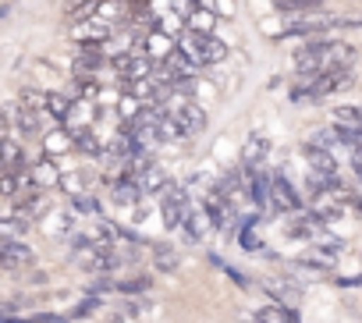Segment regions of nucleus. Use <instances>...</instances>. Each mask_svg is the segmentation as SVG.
Here are the masks:
<instances>
[{
  "label": "nucleus",
  "mask_w": 362,
  "mask_h": 323,
  "mask_svg": "<svg viewBox=\"0 0 362 323\" xmlns=\"http://www.w3.org/2000/svg\"><path fill=\"white\" fill-rule=\"evenodd\" d=\"M305 160H309L313 171H323V175H334V171H337L330 149H320V146H313V142H305Z\"/></svg>",
  "instance_id": "obj_10"
},
{
  "label": "nucleus",
  "mask_w": 362,
  "mask_h": 323,
  "mask_svg": "<svg viewBox=\"0 0 362 323\" xmlns=\"http://www.w3.org/2000/svg\"><path fill=\"white\" fill-rule=\"evenodd\" d=\"M274 206L284 213H302V199L295 196V189L284 175H274Z\"/></svg>",
  "instance_id": "obj_7"
},
{
  "label": "nucleus",
  "mask_w": 362,
  "mask_h": 323,
  "mask_svg": "<svg viewBox=\"0 0 362 323\" xmlns=\"http://www.w3.org/2000/svg\"><path fill=\"white\" fill-rule=\"evenodd\" d=\"M281 319H284V323H298V312H295L291 305H281Z\"/></svg>",
  "instance_id": "obj_24"
},
{
  "label": "nucleus",
  "mask_w": 362,
  "mask_h": 323,
  "mask_svg": "<svg viewBox=\"0 0 362 323\" xmlns=\"http://www.w3.org/2000/svg\"><path fill=\"white\" fill-rule=\"evenodd\" d=\"M71 139H75V149H78V153H89V156L100 153V142H96L93 131H86V128H71Z\"/></svg>",
  "instance_id": "obj_17"
},
{
  "label": "nucleus",
  "mask_w": 362,
  "mask_h": 323,
  "mask_svg": "<svg viewBox=\"0 0 362 323\" xmlns=\"http://www.w3.org/2000/svg\"><path fill=\"white\" fill-rule=\"evenodd\" d=\"M177 50L189 57L192 68H206V64H217V61L228 57V47L214 33H192V36H185L177 43Z\"/></svg>",
  "instance_id": "obj_3"
},
{
  "label": "nucleus",
  "mask_w": 362,
  "mask_h": 323,
  "mask_svg": "<svg viewBox=\"0 0 362 323\" xmlns=\"http://www.w3.org/2000/svg\"><path fill=\"white\" fill-rule=\"evenodd\" d=\"M281 15H305V11H320L323 0H274Z\"/></svg>",
  "instance_id": "obj_14"
},
{
  "label": "nucleus",
  "mask_w": 362,
  "mask_h": 323,
  "mask_svg": "<svg viewBox=\"0 0 362 323\" xmlns=\"http://www.w3.org/2000/svg\"><path fill=\"white\" fill-rule=\"evenodd\" d=\"M351 82V71H313V75H302V82L291 89L295 100H323L337 89H344Z\"/></svg>",
  "instance_id": "obj_4"
},
{
  "label": "nucleus",
  "mask_w": 362,
  "mask_h": 323,
  "mask_svg": "<svg viewBox=\"0 0 362 323\" xmlns=\"http://www.w3.org/2000/svg\"><path fill=\"white\" fill-rule=\"evenodd\" d=\"M71 203H75V210H78V213H100V206H96V199H93V196L75 192V199H71Z\"/></svg>",
  "instance_id": "obj_20"
},
{
  "label": "nucleus",
  "mask_w": 362,
  "mask_h": 323,
  "mask_svg": "<svg viewBox=\"0 0 362 323\" xmlns=\"http://www.w3.org/2000/svg\"><path fill=\"white\" fill-rule=\"evenodd\" d=\"M0 263H4V270H22V266L36 263V252L29 245H18L11 235H4V242H0Z\"/></svg>",
  "instance_id": "obj_6"
},
{
  "label": "nucleus",
  "mask_w": 362,
  "mask_h": 323,
  "mask_svg": "<svg viewBox=\"0 0 362 323\" xmlns=\"http://www.w3.org/2000/svg\"><path fill=\"white\" fill-rule=\"evenodd\" d=\"M4 323H64L61 316H50V312H40V316H29V319H18V316H4Z\"/></svg>",
  "instance_id": "obj_21"
},
{
  "label": "nucleus",
  "mask_w": 362,
  "mask_h": 323,
  "mask_svg": "<svg viewBox=\"0 0 362 323\" xmlns=\"http://www.w3.org/2000/svg\"><path fill=\"white\" fill-rule=\"evenodd\" d=\"M160 210H163V221H167V228H181V224H185V221L192 217L189 196L181 192L177 185L163 189V203H160Z\"/></svg>",
  "instance_id": "obj_5"
},
{
  "label": "nucleus",
  "mask_w": 362,
  "mask_h": 323,
  "mask_svg": "<svg viewBox=\"0 0 362 323\" xmlns=\"http://www.w3.org/2000/svg\"><path fill=\"white\" fill-rule=\"evenodd\" d=\"M206 213L214 217V228L217 231H228V224H231V199H224L221 192H214L206 199Z\"/></svg>",
  "instance_id": "obj_9"
},
{
  "label": "nucleus",
  "mask_w": 362,
  "mask_h": 323,
  "mask_svg": "<svg viewBox=\"0 0 362 323\" xmlns=\"http://www.w3.org/2000/svg\"><path fill=\"white\" fill-rule=\"evenodd\" d=\"M249 323H274V319H270L267 312H256V319H249Z\"/></svg>",
  "instance_id": "obj_26"
},
{
  "label": "nucleus",
  "mask_w": 362,
  "mask_h": 323,
  "mask_svg": "<svg viewBox=\"0 0 362 323\" xmlns=\"http://www.w3.org/2000/svg\"><path fill=\"white\" fill-rule=\"evenodd\" d=\"M135 178H139L142 192H160V189H167V182H163V171H160V168H149V164H146Z\"/></svg>",
  "instance_id": "obj_13"
},
{
  "label": "nucleus",
  "mask_w": 362,
  "mask_h": 323,
  "mask_svg": "<svg viewBox=\"0 0 362 323\" xmlns=\"http://www.w3.org/2000/svg\"><path fill=\"white\" fill-rule=\"evenodd\" d=\"M117 71H121L124 78H139V75L149 71V61H146V57H117Z\"/></svg>",
  "instance_id": "obj_16"
},
{
  "label": "nucleus",
  "mask_w": 362,
  "mask_h": 323,
  "mask_svg": "<svg viewBox=\"0 0 362 323\" xmlns=\"http://www.w3.org/2000/svg\"><path fill=\"white\" fill-rule=\"evenodd\" d=\"M242 245H245V249H259V242H256L252 235H242Z\"/></svg>",
  "instance_id": "obj_25"
},
{
  "label": "nucleus",
  "mask_w": 362,
  "mask_h": 323,
  "mask_svg": "<svg viewBox=\"0 0 362 323\" xmlns=\"http://www.w3.org/2000/svg\"><path fill=\"white\" fill-rule=\"evenodd\" d=\"M334 117L341 128H362V107H337Z\"/></svg>",
  "instance_id": "obj_18"
},
{
  "label": "nucleus",
  "mask_w": 362,
  "mask_h": 323,
  "mask_svg": "<svg viewBox=\"0 0 362 323\" xmlns=\"http://www.w3.org/2000/svg\"><path fill=\"white\" fill-rule=\"evenodd\" d=\"M263 156H267V139H263V135H252V139H249V149H245V168L259 164Z\"/></svg>",
  "instance_id": "obj_19"
},
{
  "label": "nucleus",
  "mask_w": 362,
  "mask_h": 323,
  "mask_svg": "<svg viewBox=\"0 0 362 323\" xmlns=\"http://www.w3.org/2000/svg\"><path fill=\"white\" fill-rule=\"evenodd\" d=\"M156 266L160 270H177V256L167 252V249H156Z\"/></svg>",
  "instance_id": "obj_22"
},
{
  "label": "nucleus",
  "mask_w": 362,
  "mask_h": 323,
  "mask_svg": "<svg viewBox=\"0 0 362 323\" xmlns=\"http://www.w3.org/2000/svg\"><path fill=\"white\" fill-rule=\"evenodd\" d=\"M47 110L57 117V124H64V121L71 117V100L61 96V93H47Z\"/></svg>",
  "instance_id": "obj_15"
},
{
  "label": "nucleus",
  "mask_w": 362,
  "mask_h": 323,
  "mask_svg": "<svg viewBox=\"0 0 362 323\" xmlns=\"http://www.w3.org/2000/svg\"><path fill=\"white\" fill-rule=\"evenodd\" d=\"M174 117H177V124H181V131H185V135H196V131H203V128H206V114H203L196 103L177 107V110H174Z\"/></svg>",
  "instance_id": "obj_8"
},
{
  "label": "nucleus",
  "mask_w": 362,
  "mask_h": 323,
  "mask_svg": "<svg viewBox=\"0 0 362 323\" xmlns=\"http://www.w3.org/2000/svg\"><path fill=\"white\" fill-rule=\"evenodd\" d=\"M355 25H362V18H330V15H320V11L284 15V36L320 40V33H327V29H355Z\"/></svg>",
  "instance_id": "obj_2"
},
{
  "label": "nucleus",
  "mask_w": 362,
  "mask_h": 323,
  "mask_svg": "<svg viewBox=\"0 0 362 323\" xmlns=\"http://www.w3.org/2000/svg\"><path fill=\"white\" fill-rule=\"evenodd\" d=\"M47 156H61V153H68V149H75V139H71V128H61V131H54V135H47Z\"/></svg>",
  "instance_id": "obj_12"
},
{
  "label": "nucleus",
  "mask_w": 362,
  "mask_h": 323,
  "mask_svg": "<svg viewBox=\"0 0 362 323\" xmlns=\"http://www.w3.org/2000/svg\"><path fill=\"white\" fill-rule=\"evenodd\" d=\"M355 64V47L341 43V40H309L305 47L295 50V68L302 75L313 71H351Z\"/></svg>",
  "instance_id": "obj_1"
},
{
  "label": "nucleus",
  "mask_w": 362,
  "mask_h": 323,
  "mask_svg": "<svg viewBox=\"0 0 362 323\" xmlns=\"http://www.w3.org/2000/svg\"><path fill=\"white\" fill-rule=\"evenodd\" d=\"M149 288V277H142V281H124V284H117V291H128V295H139V291H146Z\"/></svg>",
  "instance_id": "obj_23"
},
{
  "label": "nucleus",
  "mask_w": 362,
  "mask_h": 323,
  "mask_svg": "<svg viewBox=\"0 0 362 323\" xmlns=\"http://www.w3.org/2000/svg\"><path fill=\"white\" fill-rule=\"evenodd\" d=\"M33 182H36V185H43V189H50V185H61L64 178L57 175V168H54V160H50V156H43L40 164L33 168Z\"/></svg>",
  "instance_id": "obj_11"
}]
</instances>
